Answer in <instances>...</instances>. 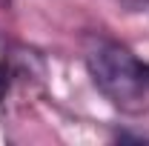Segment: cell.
Segmentation results:
<instances>
[{"label":"cell","mask_w":149,"mask_h":146,"mask_svg":"<svg viewBox=\"0 0 149 146\" xmlns=\"http://www.w3.org/2000/svg\"><path fill=\"white\" fill-rule=\"evenodd\" d=\"M83 63L100 92L123 115L149 112V63L112 37L95 35L83 49Z\"/></svg>","instance_id":"obj_1"},{"label":"cell","mask_w":149,"mask_h":146,"mask_svg":"<svg viewBox=\"0 0 149 146\" xmlns=\"http://www.w3.org/2000/svg\"><path fill=\"white\" fill-rule=\"evenodd\" d=\"M118 6H123V9H129V12H138V9H143L149 6V0H115Z\"/></svg>","instance_id":"obj_2"},{"label":"cell","mask_w":149,"mask_h":146,"mask_svg":"<svg viewBox=\"0 0 149 146\" xmlns=\"http://www.w3.org/2000/svg\"><path fill=\"white\" fill-rule=\"evenodd\" d=\"M9 3H12V0H0V6H9Z\"/></svg>","instance_id":"obj_3"}]
</instances>
